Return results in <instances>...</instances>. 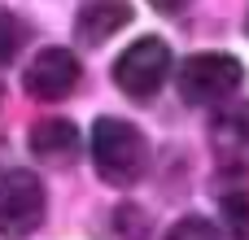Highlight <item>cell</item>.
Here are the masks:
<instances>
[{"label": "cell", "instance_id": "obj_1", "mask_svg": "<svg viewBox=\"0 0 249 240\" xmlns=\"http://www.w3.org/2000/svg\"><path fill=\"white\" fill-rule=\"evenodd\" d=\"M92 166L109 188H131L149 171V140L127 118H96L92 127Z\"/></svg>", "mask_w": 249, "mask_h": 240}, {"label": "cell", "instance_id": "obj_2", "mask_svg": "<svg viewBox=\"0 0 249 240\" xmlns=\"http://www.w3.org/2000/svg\"><path fill=\"white\" fill-rule=\"evenodd\" d=\"M166 74H171V48L162 35H144V39L127 44L114 61V83L131 101H153L158 87L166 83Z\"/></svg>", "mask_w": 249, "mask_h": 240}, {"label": "cell", "instance_id": "obj_3", "mask_svg": "<svg viewBox=\"0 0 249 240\" xmlns=\"http://www.w3.org/2000/svg\"><path fill=\"white\" fill-rule=\"evenodd\" d=\"M245 83V66L228 52H197L179 66V96L188 105H219Z\"/></svg>", "mask_w": 249, "mask_h": 240}, {"label": "cell", "instance_id": "obj_4", "mask_svg": "<svg viewBox=\"0 0 249 240\" xmlns=\"http://www.w3.org/2000/svg\"><path fill=\"white\" fill-rule=\"evenodd\" d=\"M44 214H48V197L31 171L0 175V240H26L31 232H39Z\"/></svg>", "mask_w": 249, "mask_h": 240}, {"label": "cell", "instance_id": "obj_5", "mask_svg": "<svg viewBox=\"0 0 249 240\" xmlns=\"http://www.w3.org/2000/svg\"><path fill=\"white\" fill-rule=\"evenodd\" d=\"M79 79H83L79 57H74L70 48L48 44V48H39L35 61L26 66L22 87H26V96H35V101H66V96L79 87Z\"/></svg>", "mask_w": 249, "mask_h": 240}, {"label": "cell", "instance_id": "obj_6", "mask_svg": "<svg viewBox=\"0 0 249 240\" xmlns=\"http://www.w3.org/2000/svg\"><path fill=\"white\" fill-rule=\"evenodd\" d=\"M26 144H31L35 162H44V166H53V171L74 166L79 153H83V136H79V127H74L70 118H39V122L31 127Z\"/></svg>", "mask_w": 249, "mask_h": 240}, {"label": "cell", "instance_id": "obj_7", "mask_svg": "<svg viewBox=\"0 0 249 240\" xmlns=\"http://www.w3.org/2000/svg\"><path fill=\"white\" fill-rule=\"evenodd\" d=\"M131 4L127 0H88L74 17V39L83 48H101L105 39H114L127 22H131Z\"/></svg>", "mask_w": 249, "mask_h": 240}, {"label": "cell", "instance_id": "obj_8", "mask_svg": "<svg viewBox=\"0 0 249 240\" xmlns=\"http://www.w3.org/2000/svg\"><path fill=\"white\" fill-rule=\"evenodd\" d=\"M210 140L223 157H241L249 149V101H236L210 118Z\"/></svg>", "mask_w": 249, "mask_h": 240}, {"label": "cell", "instance_id": "obj_9", "mask_svg": "<svg viewBox=\"0 0 249 240\" xmlns=\"http://www.w3.org/2000/svg\"><path fill=\"white\" fill-rule=\"evenodd\" d=\"M219 214L232 240H249V192L245 188H223L219 192Z\"/></svg>", "mask_w": 249, "mask_h": 240}, {"label": "cell", "instance_id": "obj_10", "mask_svg": "<svg viewBox=\"0 0 249 240\" xmlns=\"http://www.w3.org/2000/svg\"><path fill=\"white\" fill-rule=\"evenodd\" d=\"M22 44H26V26H22V17L9 13V9L0 4V66H9V61L18 57Z\"/></svg>", "mask_w": 249, "mask_h": 240}, {"label": "cell", "instance_id": "obj_11", "mask_svg": "<svg viewBox=\"0 0 249 240\" xmlns=\"http://www.w3.org/2000/svg\"><path fill=\"white\" fill-rule=\"evenodd\" d=\"M162 240H219V227L201 214H184L179 223H171V232Z\"/></svg>", "mask_w": 249, "mask_h": 240}, {"label": "cell", "instance_id": "obj_12", "mask_svg": "<svg viewBox=\"0 0 249 240\" xmlns=\"http://www.w3.org/2000/svg\"><path fill=\"white\" fill-rule=\"evenodd\" d=\"M149 4H153L158 13H175V9H184L188 0H149Z\"/></svg>", "mask_w": 249, "mask_h": 240}, {"label": "cell", "instance_id": "obj_13", "mask_svg": "<svg viewBox=\"0 0 249 240\" xmlns=\"http://www.w3.org/2000/svg\"><path fill=\"white\" fill-rule=\"evenodd\" d=\"M4 153H9V144H4V140H0V162H4Z\"/></svg>", "mask_w": 249, "mask_h": 240}, {"label": "cell", "instance_id": "obj_14", "mask_svg": "<svg viewBox=\"0 0 249 240\" xmlns=\"http://www.w3.org/2000/svg\"><path fill=\"white\" fill-rule=\"evenodd\" d=\"M245 35H249V17H245Z\"/></svg>", "mask_w": 249, "mask_h": 240}]
</instances>
